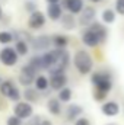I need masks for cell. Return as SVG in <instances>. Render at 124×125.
<instances>
[{"label":"cell","instance_id":"cell-30","mask_svg":"<svg viewBox=\"0 0 124 125\" xmlns=\"http://www.w3.org/2000/svg\"><path fill=\"white\" fill-rule=\"evenodd\" d=\"M6 125H22V119H19V118L15 116V115L7 116V119H6Z\"/></svg>","mask_w":124,"mask_h":125},{"label":"cell","instance_id":"cell-27","mask_svg":"<svg viewBox=\"0 0 124 125\" xmlns=\"http://www.w3.org/2000/svg\"><path fill=\"white\" fill-rule=\"evenodd\" d=\"M28 64L31 65L34 70H37V71L44 70V68H42V58H41V54H37V55L31 57V60L28 61Z\"/></svg>","mask_w":124,"mask_h":125},{"label":"cell","instance_id":"cell-35","mask_svg":"<svg viewBox=\"0 0 124 125\" xmlns=\"http://www.w3.org/2000/svg\"><path fill=\"white\" fill-rule=\"evenodd\" d=\"M59 1H60V0H47V3H48V4H57Z\"/></svg>","mask_w":124,"mask_h":125},{"label":"cell","instance_id":"cell-18","mask_svg":"<svg viewBox=\"0 0 124 125\" xmlns=\"http://www.w3.org/2000/svg\"><path fill=\"white\" fill-rule=\"evenodd\" d=\"M34 84H35V89H37L38 92L45 93V92L48 90V87H50V79L45 77V76H42V74H39V76L37 77V80H35Z\"/></svg>","mask_w":124,"mask_h":125},{"label":"cell","instance_id":"cell-16","mask_svg":"<svg viewBox=\"0 0 124 125\" xmlns=\"http://www.w3.org/2000/svg\"><path fill=\"white\" fill-rule=\"evenodd\" d=\"M47 16L51 21H62L63 18V7L62 4H48L47 7Z\"/></svg>","mask_w":124,"mask_h":125},{"label":"cell","instance_id":"cell-9","mask_svg":"<svg viewBox=\"0 0 124 125\" xmlns=\"http://www.w3.org/2000/svg\"><path fill=\"white\" fill-rule=\"evenodd\" d=\"M53 44V39H51V36H48V35H38V36H35L34 39H32L31 42V47L34 51H45L47 52V50L50 48V45Z\"/></svg>","mask_w":124,"mask_h":125},{"label":"cell","instance_id":"cell-21","mask_svg":"<svg viewBox=\"0 0 124 125\" xmlns=\"http://www.w3.org/2000/svg\"><path fill=\"white\" fill-rule=\"evenodd\" d=\"M51 39H53V44L57 50H64V47L69 44V38L64 36V35H59V33L51 36Z\"/></svg>","mask_w":124,"mask_h":125},{"label":"cell","instance_id":"cell-17","mask_svg":"<svg viewBox=\"0 0 124 125\" xmlns=\"http://www.w3.org/2000/svg\"><path fill=\"white\" fill-rule=\"evenodd\" d=\"M47 109L51 115H60L62 114V102L57 99V97H51L48 102H47Z\"/></svg>","mask_w":124,"mask_h":125},{"label":"cell","instance_id":"cell-6","mask_svg":"<svg viewBox=\"0 0 124 125\" xmlns=\"http://www.w3.org/2000/svg\"><path fill=\"white\" fill-rule=\"evenodd\" d=\"M37 74H38L37 70H34L29 64H25V65L21 68V71H19V83H21L22 86L29 87L32 83H35V80H37V77H38Z\"/></svg>","mask_w":124,"mask_h":125},{"label":"cell","instance_id":"cell-22","mask_svg":"<svg viewBox=\"0 0 124 125\" xmlns=\"http://www.w3.org/2000/svg\"><path fill=\"white\" fill-rule=\"evenodd\" d=\"M62 25H63L64 29H69V31L74 29V28H76V19H74V16H72L70 13H69V15H63Z\"/></svg>","mask_w":124,"mask_h":125},{"label":"cell","instance_id":"cell-11","mask_svg":"<svg viewBox=\"0 0 124 125\" xmlns=\"http://www.w3.org/2000/svg\"><path fill=\"white\" fill-rule=\"evenodd\" d=\"M62 7H64L70 15L82 13V10L85 9L83 0H62Z\"/></svg>","mask_w":124,"mask_h":125},{"label":"cell","instance_id":"cell-34","mask_svg":"<svg viewBox=\"0 0 124 125\" xmlns=\"http://www.w3.org/2000/svg\"><path fill=\"white\" fill-rule=\"evenodd\" d=\"M74 125H91V122L86 118H79L77 121H74Z\"/></svg>","mask_w":124,"mask_h":125},{"label":"cell","instance_id":"cell-36","mask_svg":"<svg viewBox=\"0 0 124 125\" xmlns=\"http://www.w3.org/2000/svg\"><path fill=\"white\" fill-rule=\"evenodd\" d=\"M1 18H3V9H1V6H0V21H1Z\"/></svg>","mask_w":124,"mask_h":125},{"label":"cell","instance_id":"cell-31","mask_svg":"<svg viewBox=\"0 0 124 125\" xmlns=\"http://www.w3.org/2000/svg\"><path fill=\"white\" fill-rule=\"evenodd\" d=\"M25 9L29 12V15L38 10V9H37V3H35V1H32V0H28V1L25 3Z\"/></svg>","mask_w":124,"mask_h":125},{"label":"cell","instance_id":"cell-10","mask_svg":"<svg viewBox=\"0 0 124 125\" xmlns=\"http://www.w3.org/2000/svg\"><path fill=\"white\" fill-rule=\"evenodd\" d=\"M44 25H45V15L41 10H37L29 15V19H28L29 29H41Z\"/></svg>","mask_w":124,"mask_h":125},{"label":"cell","instance_id":"cell-14","mask_svg":"<svg viewBox=\"0 0 124 125\" xmlns=\"http://www.w3.org/2000/svg\"><path fill=\"white\" fill-rule=\"evenodd\" d=\"M82 114H83V108H82L80 105L73 103V105H69V106L66 108V118H67L69 121H74V119L77 121Z\"/></svg>","mask_w":124,"mask_h":125},{"label":"cell","instance_id":"cell-24","mask_svg":"<svg viewBox=\"0 0 124 125\" xmlns=\"http://www.w3.org/2000/svg\"><path fill=\"white\" fill-rule=\"evenodd\" d=\"M12 33H13V36H15V41H24V42H32V38L31 33L26 31H12Z\"/></svg>","mask_w":124,"mask_h":125},{"label":"cell","instance_id":"cell-5","mask_svg":"<svg viewBox=\"0 0 124 125\" xmlns=\"http://www.w3.org/2000/svg\"><path fill=\"white\" fill-rule=\"evenodd\" d=\"M18 58H19V55H18L15 47H9V45H7V47H3V48L0 50V62H1L3 65H6V67H13V65H16Z\"/></svg>","mask_w":124,"mask_h":125},{"label":"cell","instance_id":"cell-4","mask_svg":"<svg viewBox=\"0 0 124 125\" xmlns=\"http://www.w3.org/2000/svg\"><path fill=\"white\" fill-rule=\"evenodd\" d=\"M0 94L4 96V97H7L12 102H16V103L21 102V97H22L21 90L18 89V86L10 79H7V80L4 79V82L1 83V86H0Z\"/></svg>","mask_w":124,"mask_h":125},{"label":"cell","instance_id":"cell-20","mask_svg":"<svg viewBox=\"0 0 124 125\" xmlns=\"http://www.w3.org/2000/svg\"><path fill=\"white\" fill-rule=\"evenodd\" d=\"M89 29L95 32V33L99 36V39H101L102 42L107 39V28H105V26H102L101 23H96V22H93L92 25L89 26Z\"/></svg>","mask_w":124,"mask_h":125},{"label":"cell","instance_id":"cell-2","mask_svg":"<svg viewBox=\"0 0 124 125\" xmlns=\"http://www.w3.org/2000/svg\"><path fill=\"white\" fill-rule=\"evenodd\" d=\"M73 64H74L76 70H77L80 74H89L91 70H92V67H93L92 57H91L89 52H86L85 50H79V51L74 52Z\"/></svg>","mask_w":124,"mask_h":125},{"label":"cell","instance_id":"cell-26","mask_svg":"<svg viewBox=\"0 0 124 125\" xmlns=\"http://www.w3.org/2000/svg\"><path fill=\"white\" fill-rule=\"evenodd\" d=\"M28 125H53V122L48 118H44L41 115H34Z\"/></svg>","mask_w":124,"mask_h":125},{"label":"cell","instance_id":"cell-40","mask_svg":"<svg viewBox=\"0 0 124 125\" xmlns=\"http://www.w3.org/2000/svg\"><path fill=\"white\" fill-rule=\"evenodd\" d=\"M0 108H1V106H0Z\"/></svg>","mask_w":124,"mask_h":125},{"label":"cell","instance_id":"cell-7","mask_svg":"<svg viewBox=\"0 0 124 125\" xmlns=\"http://www.w3.org/2000/svg\"><path fill=\"white\" fill-rule=\"evenodd\" d=\"M13 115L18 116L19 119H28L34 116V109L32 105L28 102H18L13 108Z\"/></svg>","mask_w":124,"mask_h":125},{"label":"cell","instance_id":"cell-39","mask_svg":"<svg viewBox=\"0 0 124 125\" xmlns=\"http://www.w3.org/2000/svg\"><path fill=\"white\" fill-rule=\"evenodd\" d=\"M108 125H114V124H108Z\"/></svg>","mask_w":124,"mask_h":125},{"label":"cell","instance_id":"cell-38","mask_svg":"<svg viewBox=\"0 0 124 125\" xmlns=\"http://www.w3.org/2000/svg\"><path fill=\"white\" fill-rule=\"evenodd\" d=\"M92 3H98V1H101V0H91Z\"/></svg>","mask_w":124,"mask_h":125},{"label":"cell","instance_id":"cell-13","mask_svg":"<svg viewBox=\"0 0 124 125\" xmlns=\"http://www.w3.org/2000/svg\"><path fill=\"white\" fill-rule=\"evenodd\" d=\"M82 42H83L86 47H91V48H93V47H98L102 41L99 39V36H98L95 32L91 31V29L88 28L86 31L83 32V35H82Z\"/></svg>","mask_w":124,"mask_h":125},{"label":"cell","instance_id":"cell-37","mask_svg":"<svg viewBox=\"0 0 124 125\" xmlns=\"http://www.w3.org/2000/svg\"><path fill=\"white\" fill-rule=\"evenodd\" d=\"M3 82H4V79H3V77H1V74H0V86H1V83H3Z\"/></svg>","mask_w":124,"mask_h":125},{"label":"cell","instance_id":"cell-12","mask_svg":"<svg viewBox=\"0 0 124 125\" xmlns=\"http://www.w3.org/2000/svg\"><path fill=\"white\" fill-rule=\"evenodd\" d=\"M95 16H96L95 9H93L92 6H86L82 10L80 16H79V23L83 25V26H91L93 23V21H95Z\"/></svg>","mask_w":124,"mask_h":125},{"label":"cell","instance_id":"cell-3","mask_svg":"<svg viewBox=\"0 0 124 125\" xmlns=\"http://www.w3.org/2000/svg\"><path fill=\"white\" fill-rule=\"evenodd\" d=\"M91 82L95 86V90L96 92H101V93H108L111 89H112V82H111V76L107 74V73H93L92 77H91Z\"/></svg>","mask_w":124,"mask_h":125},{"label":"cell","instance_id":"cell-28","mask_svg":"<svg viewBox=\"0 0 124 125\" xmlns=\"http://www.w3.org/2000/svg\"><path fill=\"white\" fill-rule=\"evenodd\" d=\"M102 21L105 22V23H112L114 21H115V13L111 10V9H105L104 12H102Z\"/></svg>","mask_w":124,"mask_h":125},{"label":"cell","instance_id":"cell-19","mask_svg":"<svg viewBox=\"0 0 124 125\" xmlns=\"http://www.w3.org/2000/svg\"><path fill=\"white\" fill-rule=\"evenodd\" d=\"M24 97H25V102H28V103H35V102H38V99H39V92L35 89V87H26L25 90H24Z\"/></svg>","mask_w":124,"mask_h":125},{"label":"cell","instance_id":"cell-33","mask_svg":"<svg viewBox=\"0 0 124 125\" xmlns=\"http://www.w3.org/2000/svg\"><path fill=\"white\" fill-rule=\"evenodd\" d=\"M105 93H101V92H96L95 90V93H93V97H95V100H98V102H101V100H104L105 99Z\"/></svg>","mask_w":124,"mask_h":125},{"label":"cell","instance_id":"cell-8","mask_svg":"<svg viewBox=\"0 0 124 125\" xmlns=\"http://www.w3.org/2000/svg\"><path fill=\"white\" fill-rule=\"evenodd\" d=\"M48 79H50V87L53 90H57V92H60L62 89H64L66 84H67V76L64 74V71L51 73Z\"/></svg>","mask_w":124,"mask_h":125},{"label":"cell","instance_id":"cell-23","mask_svg":"<svg viewBox=\"0 0 124 125\" xmlns=\"http://www.w3.org/2000/svg\"><path fill=\"white\" fill-rule=\"evenodd\" d=\"M15 50H16L19 57H25L28 54V51H29V44L24 42V41H16L15 42Z\"/></svg>","mask_w":124,"mask_h":125},{"label":"cell","instance_id":"cell-15","mask_svg":"<svg viewBox=\"0 0 124 125\" xmlns=\"http://www.w3.org/2000/svg\"><path fill=\"white\" fill-rule=\"evenodd\" d=\"M101 112L104 115H107V116H115L120 112V105L117 102H112V100L111 102H105L102 105V108H101Z\"/></svg>","mask_w":124,"mask_h":125},{"label":"cell","instance_id":"cell-1","mask_svg":"<svg viewBox=\"0 0 124 125\" xmlns=\"http://www.w3.org/2000/svg\"><path fill=\"white\" fill-rule=\"evenodd\" d=\"M41 58H42V68L47 70L50 74L64 71L70 62L69 52L66 50H57V48L47 51V52H42Z\"/></svg>","mask_w":124,"mask_h":125},{"label":"cell","instance_id":"cell-29","mask_svg":"<svg viewBox=\"0 0 124 125\" xmlns=\"http://www.w3.org/2000/svg\"><path fill=\"white\" fill-rule=\"evenodd\" d=\"M70 99H72V89L64 87L59 92V100L60 102H69Z\"/></svg>","mask_w":124,"mask_h":125},{"label":"cell","instance_id":"cell-32","mask_svg":"<svg viewBox=\"0 0 124 125\" xmlns=\"http://www.w3.org/2000/svg\"><path fill=\"white\" fill-rule=\"evenodd\" d=\"M115 10L120 15H124V0H115Z\"/></svg>","mask_w":124,"mask_h":125},{"label":"cell","instance_id":"cell-25","mask_svg":"<svg viewBox=\"0 0 124 125\" xmlns=\"http://www.w3.org/2000/svg\"><path fill=\"white\" fill-rule=\"evenodd\" d=\"M13 41H15V36H13L12 31H0V44L1 45L7 47Z\"/></svg>","mask_w":124,"mask_h":125}]
</instances>
